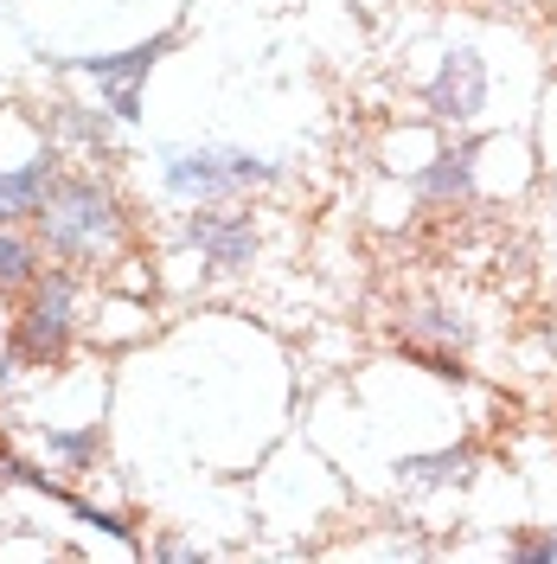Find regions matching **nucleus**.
Returning <instances> with one entry per match:
<instances>
[{
    "instance_id": "f257e3e1",
    "label": "nucleus",
    "mask_w": 557,
    "mask_h": 564,
    "mask_svg": "<svg viewBox=\"0 0 557 564\" xmlns=\"http://www.w3.org/2000/svg\"><path fill=\"white\" fill-rule=\"evenodd\" d=\"M122 238V212L103 180H58L39 206V245L65 263H84Z\"/></svg>"
},
{
    "instance_id": "f03ea898",
    "label": "nucleus",
    "mask_w": 557,
    "mask_h": 564,
    "mask_svg": "<svg viewBox=\"0 0 557 564\" xmlns=\"http://www.w3.org/2000/svg\"><path fill=\"white\" fill-rule=\"evenodd\" d=\"M70 295H77V282L58 270V276H39L26 289V308H20V327H13V359H26V366H52V359H65L70 347Z\"/></svg>"
},
{
    "instance_id": "7ed1b4c3",
    "label": "nucleus",
    "mask_w": 557,
    "mask_h": 564,
    "mask_svg": "<svg viewBox=\"0 0 557 564\" xmlns=\"http://www.w3.org/2000/svg\"><path fill=\"white\" fill-rule=\"evenodd\" d=\"M270 180V161H250L238 148H179L167 154V186L179 199H225V193H244V186H263Z\"/></svg>"
},
{
    "instance_id": "20e7f679",
    "label": "nucleus",
    "mask_w": 557,
    "mask_h": 564,
    "mask_svg": "<svg viewBox=\"0 0 557 564\" xmlns=\"http://www.w3.org/2000/svg\"><path fill=\"white\" fill-rule=\"evenodd\" d=\"M174 45V33L148 39V45H135V52H116V58H77V70H90L97 84H103V109L116 116V122H135L141 116V77L154 70V58Z\"/></svg>"
},
{
    "instance_id": "39448f33",
    "label": "nucleus",
    "mask_w": 557,
    "mask_h": 564,
    "mask_svg": "<svg viewBox=\"0 0 557 564\" xmlns=\"http://www.w3.org/2000/svg\"><path fill=\"white\" fill-rule=\"evenodd\" d=\"M488 104V65H481V52H449L443 70L429 77V109L443 116V122H474Z\"/></svg>"
},
{
    "instance_id": "423d86ee",
    "label": "nucleus",
    "mask_w": 557,
    "mask_h": 564,
    "mask_svg": "<svg viewBox=\"0 0 557 564\" xmlns=\"http://www.w3.org/2000/svg\"><path fill=\"white\" fill-rule=\"evenodd\" d=\"M193 245L206 250L218 270H238L250 263V250H256V231H250V212L238 206H218V212H193Z\"/></svg>"
},
{
    "instance_id": "0eeeda50",
    "label": "nucleus",
    "mask_w": 557,
    "mask_h": 564,
    "mask_svg": "<svg viewBox=\"0 0 557 564\" xmlns=\"http://www.w3.org/2000/svg\"><path fill=\"white\" fill-rule=\"evenodd\" d=\"M52 186H58L52 154H39V161H26V167L0 174V225H13V218H39V206H45Z\"/></svg>"
},
{
    "instance_id": "6e6552de",
    "label": "nucleus",
    "mask_w": 557,
    "mask_h": 564,
    "mask_svg": "<svg viewBox=\"0 0 557 564\" xmlns=\"http://www.w3.org/2000/svg\"><path fill=\"white\" fill-rule=\"evenodd\" d=\"M423 199L429 206H455V199H468L474 193V148L461 141V148H449V154H436L429 167H423Z\"/></svg>"
},
{
    "instance_id": "1a4fd4ad",
    "label": "nucleus",
    "mask_w": 557,
    "mask_h": 564,
    "mask_svg": "<svg viewBox=\"0 0 557 564\" xmlns=\"http://www.w3.org/2000/svg\"><path fill=\"white\" fill-rule=\"evenodd\" d=\"M39 282V245L20 238L13 225H0V295H26Z\"/></svg>"
},
{
    "instance_id": "9d476101",
    "label": "nucleus",
    "mask_w": 557,
    "mask_h": 564,
    "mask_svg": "<svg viewBox=\"0 0 557 564\" xmlns=\"http://www.w3.org/2000/svg\"><path fill=\"white\" fill-rule=\"evenodd\" d=\"M468 468H474V449H443V456H411L404 462V475L411 481H468Z\"/></svg>"
},
{
    "instance_id": "9b49d317",
    "label": "nucleus",
    "mask_w": 557,
    "mask_h": 564,
    "mask_svg": "<svg viewBox=\"0 0 557 564\" xmlns=\"http://www.w3.org/2000/svg\"><path fill=\"white\" fill-rule=\"evenodd\" d=\"M417 334H443V340H461V321H449V308H423Z\"/></svg>"
},
{
    "instance_id": "f8f14e48",
    "label": "nucleus",
    "mask_w": 557,
    "mask_h": 564,
    "mask_svg": "<svg viewBox=\"0 0 557 564\" xmlns=\"http://www.w3.org/2000/svg\"><path fill=\"white\" fill-rule=\"evenodd\" d=\"M513 558H525V564L557 558V532H545V539H520V545H513Z\"/></svg>"
},
{
    "instance_id": "ddd939ff",
    "label": "nucleus",
    "mask_w": 557,
    "mask_h": 564,
    "mask_svg": "<svg viewBox=\"0 0 557 564\" xmlns=\"http://www.w3.org/2000/svg\"><path fill=\"white\" fill-rule=\"evenodd\" d=\"M0 347H7V327H0Z\"/></svg>"
}]
</instances>
